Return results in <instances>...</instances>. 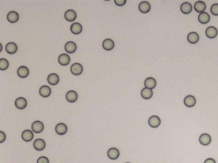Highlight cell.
Wrapping results in <instances>:
<instances>
[{"mask_svg":"<svg viewBox=\"0 0 218 163\" xmlns=\"http://www.w3.org/2000/svg\"><path fill=\"white\" fill-rule=\"evenodd\" d=\"M196 99L193 95H188L186 96L184 100V105L188 108H192L196 104Z\"/></svg>","mask_w":218,"mask_h":163,"instance_id":"7","label":"cell"},{"mask_svg":"<svg viewBox=\"0 0 218 163\" xmlns=\"http://www.w3.org/2000/svg\"><path fill=\"white\" fill-rule=\"evenodd\" d=\"M141 95L144 99H149L152 98L153 95V91L152 89L145 87L141 90Z\"/></svg>","mask_w":218,"mask_h":163,"instance_id":"27","label":"cell"},{"mask_svg":"<svg viewBox=\"0 0 218 163\" xmlns=\"http://www.w3.org/2000/svg\"><path fill=\"white\" fill-rule=\"evenodd\" d=\"M210 17L209 14L206 12L201 13L199 15L198 20L199 22L202 24H207L210 21Z\"/></svg>","mask_w":218,"mask_h":163,"instance_id":"29","label":"cell"},{"mask_svg":"<svg viewBox=\"0 0 218 163\" xmlns=\"http://www.w3.org/2000/svg\"><path fill=\"white\" fill-rule=\"evenodd\" d=\"M58 62L61 65L66 66L70 64V58L68 54L63 53L59 55L58 58Z\"/></svg>","mask_w":218,"mask_h":163,"instance_id":"15","label":"cell"},{"mask_svg":"<svg viewBox=\"0 0 218 163\" xmlns=\"http://www.w3.org/2000/svg\"><path fill=\"white\" fill-rule=\"evenodd\" d=\"M161 123V120L160 118L156 115H153L149 118L148 120V124L152 128H157L159 127Z\"/></svg>","mask_w":218,"mask_h":163,"instance_id":"2","label":"cell"},{"mask_svg":"<svg viewBox=\"0 0 218 163\" xmlns=\"http://www.w3.org/2000/svg\"><path fill=\"white\" fill-rule=\"evenodd\" d=\"M39 94L43 97L46 98L51 95L52 90L49 86L47 85H43L39 89Z\"/></svg>","mask_w":218,"mask_h":163,"instance_id":"18","label":"cell"},{"mask_svg":"<svg viewBox=\"0 0 218 163\" xmlns=\"http://www.w3.org/2000/svg\"><path fill=\"white\" fill-rule=\"evenodd\" d=\"M47 79L48 83L50 84L56 85L59 83L60 78H59V76L56 74L52 73L49 75Z\"/></svg>","mask_w":218,"mask_h":163,"instance_id":"19","label":"cell"},{"mask_svg":"<svg viewBox=\"0 0 218 163\" xmlns=\"http://www.w3.org/2000/svg\"><path fill=\"white\" fill-rule=\"evenodd\" d=\"M9 63L7 59L1 58L0 59V70L4 71L9 67Z\"/></svg>","mask_w":218,"mask_h":163,"instance_id":"30","label":"cell"},{"mask_svg":"<svg viewBox=\"0 0 218 163\" xmlns=\"http://www.w3.org/2000/svg\"><path fill=\"white\" fill-rule=\"evenodd\" d=\"M204 163H216V162L212 158H208L205 160Z\"/></svg>","mask_w":218,"mask_h":163,"instance_id":"35","label":"cell"},{"mask_svg":"<svg viewBox=\"0 0 218 163\" xmlns=\"http://www.w3.org/2000/svg\"><path fill=\"white\" fill-rule=\"evenodd\" d=\"M126 0H115L114 2L116 5L120 6H123L125 5L126 3Z\"/></svg>","mask_w":218,"mask_h":163,"instance_id":"34","label":"cell"},{"mask_svg":"<svg viewBox=\"0 0 218 163\" xmlns=\"http://www.w3.org/2000/svg\"><path fill=\"white\" fill-rule=\"evenodd\" d=\"M212 139L210 135L208 134H203L200 135L199 138L200 143L203 146H207L211 142Z\"/></svg>","mask_w":218,"mask_h":163,"instance_id":"4","label":"cell"},{"mask_svg":"<svg viewBox=\"0 0 218 163\" xmlns=\"http://www.w3.org/2000/svg\"><path fill=\"white\" fill-rule=\"evenodd\" d=\"M218 30L213 26H210L206 28L205 34L207 37L210 39L214 38L218 35Z\"/></svg>","mask_w":218,"mask_h":163,"instance_id":"5","label":"cell"},{"mask_svg":"<svg viewBox=\"0 0 218 163\" xmlns=\"http://www.w3.org/2000/svg\"><path fill=\"white\" fill-rule=\"evenodd\" d=\"M145 88L151 89H154L157 86V81L154 78L152 77H148L145 79L144 82Z\"/></svg>","mask_w":218,"mask_h":163,"instance_id":"17","label":"cell"},{"mask_svg":"<svg viewBox=\"0 0 218 163\" xmlns=\"http://www.w3.org/2000/svg\"><path fill=\"white\" fill-rule=\"evenodd\" d=\"M83 30L82 25L78 23H72L70 27V31L72 34H80Z\"/></svg>","mask_w":218,"mask_h":163,"instance_id":"21","label":"cell"},{"mask_svg":"<svg viewBox=\"0 0 218 163\" xmlns=\"http://www.w3.org/2000/svg\"><path fill=\"white\" fill-rule=\"evenodd\" d=\"M66 99L68 102L70 103H73L78 99V94L75 90H70L66 94Z\"/></svg>","mask_w":218,"mask_h":163,"instance_id":"10","label":"cell"},{"mask_svg":"<svg viewBox=\"0 0 218 163\" xmlns=\"http://www.w3.org/2000/svg\"><path fill=\"white\" fill-rule=\"evenodd\" d=\"M37 163H50V162L48 158L42 156L38 159Z\"/></svg>","mask_w":218,"mask_h":163,"instance_id":"32","label":"cell"},{"mask_svg":"<svg viewBox=\"0 0 218 163\" xmlns=\"http://www.w3.org/2000/svg\"><path fill=\"white\" fill-rule=\"evenodd\" d=\"M64 48L67 53H72L76 52L77 49V46L74 42L69 41L65 45Z\"/></svg>","mask_w":218,"mask_h":163,"instance_id":"20","label":"cell"},{"mask_svg":"<svg viewBox=\"0 0 218 163\" xmlns=\"http://www.w3.org/2000/svg\"><path fill=\"white\" fill-rule=\"evenodd\" d=\"M194 8L195 10L197 13H203L206 8L205 3L203 1H198L194 4Z\"/></svg>","mask_w":218,"mask_h":163,"instance_id":"24","label":"cell"},{"mask_svg":"<svg viewBox=\"0 0 218 163\" xmlns=\"http://www.w3.org/2000/svg\"><path fill=\"white\" fill-rule=\"evenodd\" d=\"M199 39V36L196 32H191L189 33L187 36V40L190 43L195 44L197 43Z\"/></svg>","mask_w":218,"mask_h":163,"instance_id":"25","label":"cell"},{"mask_svg":"<svg viewBox=\"0 0 218 163\" xmlns=\"http://www.w3.org/2000/svg\"><path fill=\"white\" fill-rule=\"evenodd\" d=\"M22 140L26 142H29L33 140L34 138V134L31 130H26L22 132L21 134Z\"/></svg>","mask_w":218,"mask_h":163,"instance_id":"12","label":"cell"},{"mask_svg":"<svg viewBox=\"0 0 218 163\" xmlns=\"http://www.w3.org/2000/svg\"><path fill=\"white\" fill-rule=\"evenodd\" d=\"M193 9L191 3L185 2L182 3L180 7L181 11L184 14H189L192 12Z\"/></svg>","mask_w":218,"mask_h":163,"instance_id":"22","label":"cell"},{"mask_svg":"<svg viewBox=\"0 0 218 163\" xmlns=\"http://www.w3.org/2000/svg\"><path fill=\"white\" fill-rule=\"evenodd\" d=\"M139 9L142 13H146L151 9V5L148 2L143 1L139 3Z\"/></svg>","mask_w":218,"mask_h":163,"instance_id":"14","label":"cell"},{"mask_svg":"<svg viewBox=\"0 0 218 163\" xmlns=\"http://www.w3.org/2000/svg\"><path fill=\"white\" fill-rule=\"evenodd\" d=\"M19 14L15 11L9 12L7 15V19L11 23H15L17 22L19 19Z\"/></svg>","mask_w":218,"mask_h":163,"instance_id":"28","label":"cell"},{"mask_svg":"<svg viewBox=\"0 0 218 163\" xmlns=\"http://www.w3.org/2000/svg\"><path fill=\"white\" fill-rule=\"evenodd\" d=\"M64 18L65 19L69 22L74 21L77 18V14L74 10L69 9L66 11L64 14Z\"/></svg>","mask_w":218,"mask_h":163,"instance_id":"13","label":"cell"},{"mask_svg":"<svg viewBox=\"0 0 218 163\" xmlns=\"http://www.w3.org/2000/svg\"><path fill=\"white\" fill-rule=\"evenodd\" d=\"M31 128L34 133L40 134L44 130L45 126L42 122L40 121H36L32 124Z\"/></svg>","mask_w":218,"mask_h":163,"instance_id":"3","label":"cell"},{"mask_svg":"<svg viewBox=\"0 0 218 163\" xmlns=\"http://www.w3.org/2000/svg\"><path fill=\"white\" fill-rule=\"evenodd\" d=\"M67 129L66 125L63 123L58 124L55 128V131L56 134L61 135L66 134L67 131Z\"/></svg>","mask_w":218,"mask_h":163,"instance_id":"11","label":"cell"},{"mask_svg":"<svg viewBox=\"0 0 218 163\" xmlns=\"http://www.w3.org/2000/svg\"><path fill=\"white\" fill-rule=\"evenodd\" d=\"M70 71L74 75H80L83 72V67L79 63H75L71 65Z\"/></svg>","mask_w":218,"mask_h":163,"instance_id":"1","label":"cell"},{"mask_svg":"<svg viewBox=\"0 0 218 163\" xmlns=\"http://www.w3.org/2000/svg\"><path fill=\"white\" fill-rule=\"evenodd\" d=\"M102 46L106 51H111L114 49L115 43L112 39L108 38L104 40L102 43Z\"/></svg>","mask_w":218,"mask_h":163,"instance_id":"16","label":"cell"},{"mask_svg":"<svg viewBox=\"0 0 218 163\" xmlns=\"http://www.w3.org/2000/svg\"><path fill=\"white\" fill-rule=\"evenodd\" d=\"M107 154L109 159L113 160H116L120 156V152L117 148L112 147L108 150Z\"/></svg>","mask_w":218,"mask_h":163,"instance_id":"8","label":"cell"},{"mask_svg":"<svg viewBox=\"0 0 218 163\" xmlns=\"http://www.w3.org/2000/svg\"><path fill=\"white\" fill-rule=\"evenodd\" d=\"M211 13L215 16L218 15V3L212 5L210 8Z\"/></svg>","mask_w":218,"mask_h":163,"instance_id":"31","label":"cell"},{"mask_svg":"<svg viewBox=\"0 0 218 163\" xmlns=\"http://www.w3.org/2000/svg\"><path fill=\"white\" fill-rule=\"evenodd\" d=\"M33 147L36 150L39 151H42L46 147V143L42 139H37L33 143Z\"/></svg>","mask_w":218,"mask_h":163,"instance_id":"6","label":"cell"},{"mask_svg":"<svg viewBox=\"0 0 218 163\" xmlns=\"http://www.w3.org/2000/svg\"><path fill=\"white\" fill-rule=\"evenodd\" d=\"M29 73V70L25 66H21L17 70V74L21 78H25L28 77Z\"/></svg>","mask_w":218,"mask_h":163,"instance_id":"26","label":"cell"},{"mask_svg":"<svg viewBox=\"0 0 218 163\" xmlns=\"http://www.w3.org/2000/svg\"><path fill=\"white\" fill-rule=\"evenodd\" d=\"M6 140V135L4 132L0 131V143L4 142Z\"/></svg>","mask_w":218,"mask_h":163,"instance_id":"33","label":"cell"},{"mask_svg":"<svg viewBox=\"0 0 218 163\" xmlns=\"http://www.w3.org/2000/svg\"><path fill=\"white\" fill-rule=\"evenodd\" d=\"M27 102L25 98L20 97L17 99L15 101V106L18 109L20 110L24 109L27 107Z\"/></svg>","mask_w":218,"mask_h":163,"instance_id":"9","label":"cell"},{"mask_svg":"<svg viewBox=\"0 0 218 163\" xmlns=\"http://www.w3.org/2000/svg\"><path fill=\"white\" fill-rule=\"evenodd\" d=\"M6 51L7 53L10 54H13L16 53L18 50V46L14 42H9L6 46Z\"/></svg>","mask_w":218,"mask_h":163,"instance_id":"23","label":"cell"},{"mask_svg":"<svg viewBox=\"0 0 218 163\" xmlns=\"http://www.w3.org/2000/svg\"><path fill=\"white\" fill-rule=\"evenodd\" d=\"M130 163V162H126V163Z\"/></svg>","mask_w":218,"mask_h":163,"instance_id":"36","label":"cell"}]
</instances>
